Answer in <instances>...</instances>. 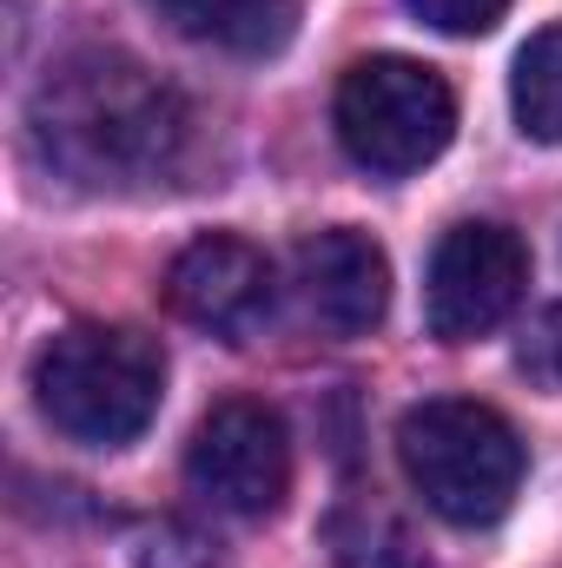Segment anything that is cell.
<instances>
[{
	"mask_svg": "<svg viewBox=\"0 0 562 568\" xmlns=\"http://www.w3.org/2000/svg\"><path fill=\"white\" fill-rule=\"evenodd\" d=\"M530 284V245L496 225V219H463L436 239L430 252V278H423V324L443 344H470L490 337Z\"/></svg>",
	"mask_w": 562,
	"mask_h": 568,
	"instance_id": "5",
	"label": "cell"
},
{
	"mask_svg": "<svg viewBox=\"0 0 562 568\" xmlns=\"http://www.w3.org/2000/svg\"><path fill=\"white\" fill-rule=\"evenodd\" d=\"M398 463L411 489L456 529L496 523L523 489V436L503 410L476 397L411 404L398 424Z\"/></svg>",
	"mask_w": 562,
	"mask_h": 568,
	"instance_id": "3",
	"label": "cell"
},
{
	"mask_svg": "<svg viewBox=\"0 0 562 568\" xmlns=\"http://www.w3.org/2000/svg\"><path fill=\"white\" fill-rule=\"evenodd\" d=\"M272 297H279L272 258L232 232H205L165 265V304L225 344H245L272 317Z\"/></svg>",
	"mask_w": 562,
	"mask_h": 568,
	"instance_id": "7",
	"label": "cell"
},
{
	"mask_svg": "<svg viewBox=\"0 0 562 568\" xmlns=\"http://www.w3.org/2000/svg\"><path fill=\"white\" fill-rule=\"evenodd\" d=\"M27 133L47 172L87 192H145L179 179L192 113L179 87H165L120 47H80L27 100Z\"/></svg>",
	"mask_w": 562,
	"mask_h": 568,
	"instance_id": "1",
	"label": "cell"
},
{
	"mask_svg": "<svg viewBox=\"0 0 562 568\" xmlns=\"http://www.w3.org/2000/svg\"><path fill=\"white\" fill-rule=\"evenodd\" d=\"M523 371H530L536 384L562 390V304H550V311L536 317V331L523 337Z\"/></svg>",
	"mask_w": 562,
	"mask_h": 568,
	"instance_id": "14",
	"label": "cell"
},
{
	"mask_svg": "<svg viewBox=\"0 0 562 568\" xmlns=\"http://www.w3.org/2000/svg\"><path fill=\"white\" fill-rule=\"evenodd\" d=\"M165 390V357L145 331L127 324H67L33 357V404L40 417L87 443V449H127Z\"/></svg>",
	"mask_w": 562,
	"mask_h": 568,
	"instance_id": "2",
	"label": "cell"
},
{
	"mask_svg": "<svg viewBox=\"0 0 562 568\" xmlns=\"http://www.w3.org/2000/svg\"><path fill=\"white\" fill-rule=\"evenodd\" d=\"M411 13H418L423 27H436V33H456V40H470V33H490L503 13H510V0H404Z\"/></svg>",
	"mask_w": 562,
	"mask_h": 568,
	"instance_id": "13",
	"label": "cell"
},
{
	"mask_svg": "<svg viewBox=\"0 0 562 568\" xmlns=\"http://www.w3.org/2000/svg\"><path fill=\"white\" fill-rule=\"evenodd\" d=\"M185 483L225 509V516H279L291 496V436L272 404L232 397L219 410H205V424L185 443Z\"/></svg>",
	"mask_w": 562,
	"mask_h": 568,
	"instance_id": "6",
	"label": "cell"
},
{
	"mask_svg": "<svg viewBox=\"0 0 562 568\" xmlns=\"http://www.w3.org/2000/svg\"><path fill=\"white\" fill-rule=\"evenodd\" d=\"M152 7L185 40L219 47V53H245V60L279 53L298 27V0H152Z\"/></svg>",
	"mask_w": 562,
	"mask_h": 568,
	"instance_id": "9",
	"label": "cell"
},
{
	"mask_svg": "<svg viewBox=\"0 0 562 568\" xmlns=\"http://www.w3.org/2000/svg\"><path fill=\"white\" fill-rule=\"evenodd\" d=\"M510 106H516V126H523L530 140L562 145V27H543V33L516 53Z\"/></svg>",
	"mask_w": 562,
	"mask_h": 568,
	"instance_id": "11",
	"label": "cell"
},
{
	"mask_svg": "<svg viewBox=\"0 0 562 568\" xmlns=\"http://www.w3.org/2000/svg\"><path fill=\"white\" fill-rule=\"evenodd\" d=\"M291 284H298L304 317L331 337H371L391 311V258L378 252V239L351 225L311 232L291 252Z\"/></svg>",
	"mask_w": 562,
	"mask_h": 568,
	"instance_id": "8",
	"label": "cell"
},
{
	"mask_svg": "<svg viewBox=\"0 0 562 568\" xmlns=\"http://www.w3.org/2000/svg\"><path fill=\"white\" fill-rule=\"evenodd\" d=\"M331 126H338V145L364 172L404 179V172H423L450 145V133H456V93L423 60L371 53V60L344 67L338 100H331Z\"/></svg>",
	"mask_w": 562,
	"mask_h": 568,
	"instance_id": "4",
	"label": "cell"
},
{
	"mask_svg": "<svg viewBox=\"0 0 562 568\" xmlns=\"http://www.w3.org/2000/svg\"><path fill=\"white\" fill-rule=\"evenodd\" d=\"M324 549L338 568H430L411 523L378 496H344L324 516Z\"/></svg>",
	"mask_w": 562,
	"mask_h": 568,
	"instance_id": "10",
	"label": "cell"
},
{
	"mask_svg": "<svg viewBox=\"0 0 562 568\" xmlns=\"http://www.w3.org/2000/svg\"><path fill=\"white\" fill-rule=\"evenodd\" d=\"M133 556H140V568H225L219 542L192 523H159Z\"/></svg>",
	"mask_w": 562,
	"mask_h": 568,
	"instance_id": "12",
	"label": "cell"
}]
</instances>
